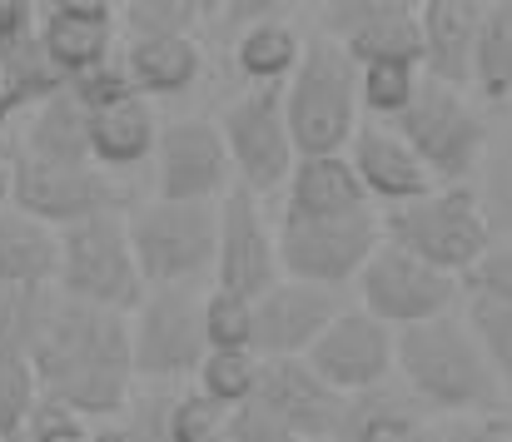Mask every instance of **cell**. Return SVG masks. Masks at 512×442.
Listing matches in <instances>:
<instances>
[{"instance_id":"cell-33","label":"cell","mask_w":512,"mask_h":442,"mask_svg":"<svg viewBox=\"0 0 512 442\" xmlns=\"http://www.w3.org/2000/svg\"><path fill=\"white\" fill-rule=\"evenodd\" d=\"M204 338H209V353L254 348V298H239L209 284V294H204Z\"/></svg>"},{"instance_id":"cell-17","label":"cell","mask_w":512,"mask_h":442,"mask_svg":"<svg viewBox=\"0 0 512 442\" xmlns=\"http://www.w3.org/2000/svg\"><path fill=\"white\" fill-rule=\"evenodd\" d=\"M259 403H269V408L284 418V428H289L294 438H334V442H343L348 418H353V398H339L334 388H324L304 358L264 363Z\"/></svg>"},{"instance_id":"cell-47","label":"cell","mask_w":512,"mask_h":442,"mask_svg":"<svg viewBox=\"0 0 512 442\" xmlns=\"http://www.w3.org/2000/svg\"><path fill=\"white\" fill-rule=\"evenodd\" d=\"M299 442H334V438H299Z\"/></svg>"},{"instance_id":"cell-23","label":"cell","mask_w":512,"mask_h":442,"mask_svg":"<svg viewBox=\"0 0 512 442\" xmlns=\"http://www.w3.org/2000/svg\"><path fill=\"white\" fill-rule=\"evenodd\" d=\"M160 135H165V125H160L155 105H150L145 95H135V100H125V105H115V110L90 115V159H95V169H105V174L135 169V164H145V159L155 164Z\"/></svg>"},{"instance_id":"cell-6","label":"cell","mask_w":512,"mask_h":442,"mask_svg":"<svg viewBox=\"0 0 512 442\" xmlns=\"http://www.w3.org/2000/svg\"><path fill=\"white\" fill-rule=\"evenodd\" d=\"M55 289L90 308L140 313V303L150 298V284L130 244V219L100 214V219L60 229V284Z\"/></svg>"},{"instance_id":"cell-25","label":"cell","mask_w":512,"mask_h":442,"mask_svg":"<svg viewBox=\"0 0 512 442\" xmlns=\"http://www.w3.org/2000/svg\"><path fill=\"white\" fill-rule=\"evenodd\" d=\"M304 55H309V40L299 35V25H294L289 15L264 20V25H249V30H239V40H234V65H239V75H244L254 90H279V85H289V80L299 75Z\"/></svg>"},{"instance_id":"cell-39","label":"cell","mask_w":512,"mask_h":442,"mask_svg":"<svg viewBox=\"0 0 512 442\" xmlns=\"http://www.w3.org/2000/svg\"><path fill=\"white\" fill-rule=\"evenodd\" d=\"M483 204H488V219H493V234L512 244V130L488 149V164H483Z\"/></svg>"},{"instance_id":"cell-13","label":"cell","mask_w":512,"mask_h":442,"mask_svg":"<svg viewBox=\"0 0 512 442\" xmlns=\"http://www.w3.org/2000/svg\"><path fill=\"white\" fill-rule=\"evenodd\" d=\"M304 363L339 398H368L383 393V383L398 373V333L363 308H343L324 328V338L304 353Z\"/></svg>"},{"instance_id":"cell-49","label":"cell","mask_w":512,"mask_h":442,"mask_svg":"<svg viewBox=\"0 0 512 442\" xmlns=\"http://www.w3.org/2000/svg\"><path fill=\"white\" fill-rule=\"evenodd\" d=\"M0 442H10V438H0Z\"/></svg>"},{"instance_id":"cell-20","label":"cell","mask_w":512,"mask_h":442,"mask_svg":"<svg viewBox=\"0 0 512 442\" xmlns=\"http://www.w3.org/2000/svg\"><path fill=\"white\" fill-rule=\"evenodd\" d=\"M483 0H423L418 25H423V75L438 85H473V60H478V30H483Z\"/></svg>"},{"instance_id":"cell-1","label":"cell","mask_w":512,"mask_h":442,"mask_svg":"<svg viewBox=\"0 0 512 442\" xmlns=\"http://www.w3.org/2000/svg\"><path fill=\"white\" fill-rule=\"evenodd\" d=\"M40 398L90 418H125L135 403V343L130 318L110 308H90L80 298L55 289V308L45 318V333L30 353Z\"/></svg>"},{"instance_id":"cell-24","label":"cell","mask_w":512,"mask_h":442,"mask_svg":"<svg viewBox=\"0 0 512 442\" xmlns=\"http://www.w3.org/2000/svg\"><path fill=\"white\" fill-rule=\"evenodd\" d=\"M130 80L145 100H170L199 85L204 75V50L194 35H160V40H130L125 45Z\"/></svg>"},{"instance_id":"cell-10","label":"cell","mask_w":512,"mask_h":442,"mask_svg":"<svg viewBox=\"0 0 512 442\" xmlns=\"http://www.w3.org/2000/svg\"><path fill=\"white\" fill-rule=\"evenodd\" d=\"M458 294H463V279H453L393 244H383L368 259V269L358 274V308L373 313L378 323H388L393 333L448 318Z\"/></svg>"},{"instance_id":"cell-29","label":"cell","mask_w":512,"mask_h":442,"mask_svg":"<svg viewBox=\"0 0 512 442\" xmlns=\"http://www.w3.org/2000/svg\"><path fill=\"white\" fill-rule=\"evenodd\" d=\"M473 90L488 105H508L512 100V0H493L483 10L478 60H473Z\"/></svg>"},{"instance_id":"cell-46","label":"cell","mask_w":512,"mask_h":442,"mask_svg":"<svg viewBox=\"0 0 512 442\" xmlns=\"http://www.w3.org/2000/svg\"><path fill=\"white\" fill-rule=\"evenodd\" d=\"M10 149L15 145H5V130H0V159H10Z\"/></svg>"},{"instance_id":"cell-15","label":"cell","mask_w":512,"mask_h":442,"mask_svg":"<svg viewBox=\"0 0 512 442\" xmlns=\"http://www.w3.org/2000/svg\"><path fill=\"white\" fill-rule=\"evenodd\" d=\"M234 189V159L214 120H170L155 149V199L219 204Z\"/></svg>"},{"instance_id":"cell-41","label":"cell","mask_w":512,"mask_h":442,"mask_svg":"<svg viewBox=\"0 0 512 442\" xmlns=\"http://www.w3.org/2000/svg\"><path fill=\"white\" fill-rule=\"evenodd\" d=\"M170 413H174V393L170 388H150L145 398H135L125 408V423L140 442H174L170 438Z\"/></svg>"},{"instance_id":"cell-22","label":"cell","mask_w":512,"mask_h":442,"mask_svg":"<svg viewBox=\"0 0 512 442\" xmlns=\"http://www.w3.org/2000/svg\"><path fill=\"white\" fill-rule=\"evenodd\" d=\"M60 284V229L0 209V289H55Z\"/></svg>"},{"instance_id":"cell-7","label":"cell","mask_w":512,"mask_h":442,"mask_svg":"<svg viewBox=\"0 0 512 442\" xmlns=\"http://www.w3.org/2000/svg\"><path fill=\"white\" fill-rule=\"evenodd\" d=\"M393 130L428 164L438 189L473 184V174H483L488 149H493L488 145V120L478 115V105L463 90L438 85V80H423L418 100L393 120Z\"/></svg>"},{"instance_id":"cell-2","label":"cell","mask_w":512,"mask_h":442,"mask_svg":"<svg viewBox=\"0 0 512 442\" xmlns=\"http://www.w3.org/2000/svg\"><path fill=\"white\" fill-rule=\"evenodd\" d=\"M398 378L423 408L448 418H498L508 408L483 343L473 338L468 318L453 313L398 333Z\"/></svg>"},{"instance_id":"cell-5","label":"cell","mask_w":512,"mask_h":442,"mask_svg":"<svg viewBox=\"0 0 512 442\" xmlns=\"http://www.w3.org/2000/svg\"><path fill=\"white\" fill-rule=\"evenodd\" d=\"M140 274L155 289H199L214 279L219 259V204H170L150 199L125 214Z\"/></svg>"},{"instance_id":"cell-43","label":"cell","mask_w":512,"mask_h":442,"mask_svg":"<svg viewBox=\"0 0 512 442\" xmlns=\"http://www.w3.org/2000/svg\"><path fill=\"white\" fill-rule=\"evenodd\" d=\"M468 294L478 298H493V303H503V308H512V244H498L468 279Z\"/></svg>"},{"instance_id":"cell-34","label":"cell","mask_w":512,"mask_h":442,"mask_svg":"<svg viewBox=\"0 0 512 442\" xmlns=\"http://www.w3.org/2000/svg\"><path fill=\"white\" fill-rule=\"evenodd\" d=\"M199 20H204V5L199 0H125L120 5V25L130 30V40L194 35Z\"/></svg>"},{"instance_id":"cell-18","label":"cell","mask_w":512,"mask_h":442,"mask_svg":"<svg viewBox=\"0 0 512 442\" xmlns=\"http://www.w3.org/2000/svg\"><path fill=\"white\" fill-rule=\"evenodd\" d=\"M115 35H120V10L105 0H60L40 10V45L65 80L115 60L120 55Z\"/></svg>"},{"instance_id":"cell-48","label":"cell","mask_w":512,"mask_h":442,"mask_svg":"<svg viewBox=\"0 0 512 442\" xmlns=\"http://www.w3.org/2000/svg\"><path fill=\"white\" fill-rule=\"evenodd\" d=\"M0 55H5V45H0Z\"/></svg>"},{"instance_id":"cell-40","label":"cell","mask_w":512,"mask_h":442,"mask_svg":"<svg viewBox=\"0 0 512 442\" xmlns=\"http://www.w3.org/2000/svg\"><path fill=\"white\" fill-rule=\"evenodd\" d=\"M25 442H90L95 438V428L80 418V413H70V408H60V403H50V398H40V408H35V418L25 423Z\"/></svg>"},{"instance_id":"cell-27","label":"cell","mask_w":512,"mask_h":442,"mask_svg":"<svg viewBox=\"0 0 512 442\" xmlns=\"http://www.w3.org/2000/svg\"><path fill=\"white\" fill-rule=\"evenodd\" d=\"M70 90V80L55 70V60L45 55V45H40V35H30V40H20V45H10L5 55H0V130L15 120V115H35L45 100H55V95H65Z\"/></svg>"},{"instance_id":"cell-21","label":"cell","mask_w":512,"mask_h":442,"mask_svg":"<svg viewBox=\"0 0 512 442\" xmlns=\"http://www.w3.org/2000/svg\"><path fill=\"white\" fill-rule=\"evenodd\" d=\"M368 214V189L353 169L348 154H319V159H299L284 189V219H353Z\"/></svg>"},{"instance_id":"cell-14","label":"cell","mask_w":512,"mask_h":442,"mask_svg":"<svg viewBox=\"0 0 512 442\" xmlns=\"http://www.w3.org/2000/svg\"><path fill=\"white\" fill-rule=\"evenodd\" d=\"M284 284L279 264V229L264 214V199L249 189H229L219 199V259H214V289L239 298H264Z\"/></svg>"},{"instance_id":"cell-42","label":"cell","mask_w":512,"mask_h":442,"mask_svg":"<svg viewBox=\"0 0 512 442\" xmlns=\"http://www.w3.org/2000/svg\"><path fill=\"white\" fill-rule=\"evenodd\" d=\"M229 442H299L289 428H284V418L269 408V403H244V408H234V418H229Z\"/></svg>"},{"instance_id":"cell-45","label":"cell","mask_w":512,"mask_h":442,"mask_svg":"<svg viewBox=\"0 0 512 442\" xmlns=\"http://www.w3.org/2000/svg\"><path fill=\"white\" fill-rule=\"evenodd\" d=\"M90 442H140V438L130 433V423H105V428H95Z\"/></svg>"},{"instance_id":"cell-4","label":"cell","mask_w":512,"mask_h":442,"mask_svg":"<svg viewBox=\"0 0 512 442\" xmlns=\"http://www.w3.org/2000/svg\"><path fill=\"white\" fill-rule=\"evenodd\" d=\"M284 115H289V135L299 159H319V154H348L358 135V65L348 60L339 40L319 35L309 40V55L299 65V75L284 85Z\"/></svg>"},{"instance_id":"cell-44","label":"cell","mask_w":512,"mask_h":442,"mask_svg":"<svg viewBox=\"0 0 512 442\" xmlns=\"http://www.w3.org/2000/svg\"><path fill=\"white\" fill-rule=\"evenodd\" d=\"M224 15H229L239 30H249V25H264V20L289 15V5H279V0H229V5H224Z\"/></svg>"},{"instance_id":"cell-36","label":"cell","mask_w":512,"mask_h":442,"mask_svg":"<svg viewBox=\"0 0 512 442\" xmlns=\"http://www.w3.org/2000/svg\"><path fill=\"white\" fill-rule=\"evenodd\" d=\"M35 408H40V383L30 358L0 353V438H20Z\"/></svg>"},{"instance_id":"cell-11","label":"cell","mask_w":512,"mask_h":442,"mask_svg":"<svg viewBox=\"0 0 512 442\" xmlns=\"http://www.w3.org/2000/svg\"><path fill=\"white\" fill-rule=\"evenodd\" d=\"M224 145L234 159V184L249 194H279L289 189V174L299 164V149L289 135V115H284V90H249L239 95L224 120Z\"/></svg>"},{"instance_id":"cell-8","label":"cell","mask_w":512,"mask_h":442,"mask_svg":"<svg viewBox=\"0 0 512 442\" xmlns=\"http://www.w3.org/2000/svg\"><path fill=\"white\" fill-rule=\"evenodd\" d=\"M204 294L209 289H155L130 318L135 343V378L150 388H174L199 378V363L209 358L204 338Z\"/></svg>"},{"instance_id":"cell-3","label":"cell","mask_w":512,"mask_h":442,"mask_svg":"<svg viewBox=\"0 0 512 442\" xmlns=\"http://www.w3.org/2000/svg\"><path fill=\"white\" fill-rule=\"evenodd\" d=\"M383 244H393V249H403V254H413L453 279H468L498 249V234H493L483 189L448 184V189H433L403 209H383Z\"/></svg>"},{"instance_id":"cell-30","label":"cell","mask_w":512,"mask_h":442,"mask_svg":"<svg viewBox=\"0 0 512 442\" xmlns=\"http://www.w3.org/2000/svg\"><path fill=\"white\" fill-rule=\"evenodd\" d=\"M423 65H358V105L373 125H393L423 90Z\"/></svg>"},{"instance_id":"cell-26","label":"cell","mask_w":512,"mask_h":442,"mask_svg":"<svg viewBox=\"0 0 512 442\" xmlns=\"http://www.w3.org/2000/svg\"><path fill=\"white\" fill-rule=\"evenodd\" d=\"M10 154H25V159H40V164H95L90 159V115L80 110V100L65 90L55 100H45L30 120H25V135L15 140Z\"/></svg>"},{"instance_id":"cell-12","label":"cell","mask_w":512,"mask_h":442,"mask_svg":"<svg viewBox=\"0 0 512 442\" xmlns=\"http://www.w3.org/2000/svg\"><path fill=\"white\" fill-rule=\"evenodd\" d=\"M10 204L50 229H70L100 214H120L125 194L120 184L95 164H40L25 154H10Z\"/></svg>"},{"instance_id":"cell-9","label":"cell","mask_w":512,"mask_h":442,"mask_svg":"<svg viewBox=\"0 0 512 442\" xmlns=\"http://www.w3.org/2000/svg\"><path fill=\"white\" fill-rule=\"evenodd\" d=\"M383 249V214H353V219H279V264L284 279L314 284L339 294L343 284H358L368 259Z\"/></svg>"},{"instance_id":"cell-16","label":"cell","mask_w":512,"mask_h":442,"mask_svg":"<svg viewBox=\"0 0 512 442\" xmlns=\"http://www.w3.org/2000/svg\"><path fill=\"white\" fill-rule=\"evenodd\" d=\"M339 313H343L339 294L284 279L279 289L254 298V353H259L264 363L304 358V353L324 338V328H329Z\"/></svg>"},{"instance_id":"cell-32","label":"cell","mask_w":512,"mask_h":442,"mask_svg":"<svg viewBox=\"0 0 512 442\" xmlns=\"http://www.w3.org/2000/svg\"><path fill=\"white\" fill-rule=\"evenodd\" d=\"M50 308H55V289H0V353L30 358Z\"/></svg>"},{"instance_id":"cell-28","label":"cell","mask_w":512,"mask_h":442,"mask_svg":"<svg viewBox=\"0 0 512 442\" xmlns=\"http://www.w3.org/2000/svg\"><path fill=\"white\" fill-rule=\"evenodd\" d=\"M353 65H423V25H418V5L393 0V10L373 25H363L358 35L343 40Z\"/></svg>"},{"instance_id":"cell-35","label":"cell","mask_w":512,"mask_h":442,"mask_svg":"<svg viewBox=\"0 0 512 442\" xmlns=\"http://www.w3.org/2000/svg\"><path fill=\"white\" fill-rule=\"evenodd\" d=\"M468 328H473V338L483 343L488 368L498 373L503 398H508V408H512V308L493 303V298L468 294Z\"/></svg>"},{"instance_id":"cell-31","label":"cell","mask_w":512,"mask_h":442,"mask_svg":"<svg viewBox=\"0 0 512 442\" xmlns=\"http://www.w3.org/2000/svg\"><path fill=\"white\" fill-rule=\"evenodd\" d=\"M259 383H264V358H259L254 348L209 353V358L199 363V378H194V388H199L204 398L224 403L229 413L244 408V403H254V398H259Z\"/></svg>"},{"instance_id":"cell-37","label":"cell","mask_w":512,"mask_h":442,"mask_svg":"<svg viewBox=\"0 0 512 442\" xmlns=\"http://www.w3.org/2000/svg\"><path fill=\"white\" fill-rule=\"evenodd\" d=\"M229 408L204 398L199 388L174 393V413H170V438L174 442H229Z\"/></svg>"},{"instance_id":"cell-19","label":"cell","mask_w":512,"mask_h":442,"mask_svg":"<svg viewBox=\"0 0 512 442\" xmlns=\"http://www.w3.org/2000/svg\"><path fill=\"white\" fill-rule=\"evenodd\" d=\"M348 159H353L368 199H378L383 209H403V204H413V199H423V194L438 189V179L428 174V164L413 154V145L393 125L363 120L358 135H353V145H348Z\"/></svg>"},{"instance_id":"cell-38","label":"cell","mask_w":512,"mask_h":442,"mask_svg":"<svg viewBox=\"0 0 512 442\" xmlns=\"http://www.w3.org/2000/svg\"><path fill=\"white\" fill-rule=\"evenodd\" d=\"M70 95L80 100V110H85V115H100V110H115V105L135 100L140 90H135V80H130L125 50H120L115 60H105V65H95V70L75 75V80H70Z\"/></svg>"}]
</instances>
